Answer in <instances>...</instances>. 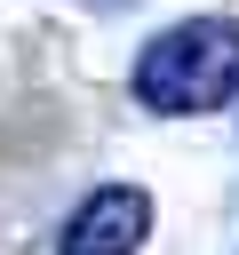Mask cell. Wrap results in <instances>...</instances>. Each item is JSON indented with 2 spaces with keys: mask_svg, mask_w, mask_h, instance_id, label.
Returning a JSON list of instances; mask_svg holds the SVG:
<instances>
[{
  "mask_svg": "<svg viewBox=\"0 0 239 255\" xmlns=\"http://www.w3.org/2000/svg\"><path fill=\"white\" fill-rule=\"evenodd\" d=\"M135 104L159 120H191V112H223L239 96V24L231 16H183L159 40H143L135 72H127Z\"/></svg>",
  "mask_w": 239,
  "mask_h": 255,
  "instance_id": "6da1fadb",
  "label": "cell"
},
{
  "mask_svg": "<svg viewBox=\"0 0 239 255\" xmlns=\"http://www.w3.org/2000/svg\"><path fill=\"white\" fill-rule=\"evenodd\" d=\"M143 231H151V199H143V183H96V191L64 215L56 255H135Z\"/></svg>",
  "mask_w": 239,
  "mask_h": 255,
  "instance_id": "7a4b0ae2",
  "label": "cell"
},
{
  "mask_svg": "<svg viewBox=\"0 0 239 255\" xmlns=\"http://www.w3.org/2000/svg\"><path fill=\"white\" fill-rule=\"evenodd\" d=\"M88 8H127V0H88Z\"/></svg>",
  "mask_w": 239,
  "mask_h": 255,
  "instance_id": "3957f363",
  "label": "cell"
}]
</instances>
